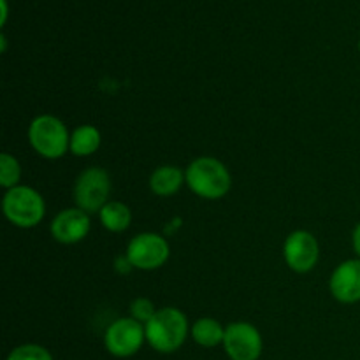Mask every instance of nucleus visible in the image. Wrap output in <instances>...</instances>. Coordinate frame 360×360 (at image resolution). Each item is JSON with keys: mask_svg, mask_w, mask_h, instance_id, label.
Masks as SVG:
<instances>
[{"mask_svg": "<svg viewBox=\"0 0 360 360\" xmlns=\"http://www.w3.org/2000/svg\"><path fill=\"white\" fill-rule=\"evenodd\" d=\"M2 211L7 220L16 227L32 229L44 218L46 204L37 190L18 185L7 190L4 195Z\"/></svg>", "mask_w": 360, "mask_h": 360, "instance_id": "7ed1b4c3", "label": "nucleus"}, {"mask_svg": "<svg viewBox=\"0 0 360 360\" xmlns=\"http://www.w3.org/2000/svg\"><path fill=\"white\" fill-rule=\"evenodd\" d=\"M146 341L160 354L179 350L188 336V320L178 308L157 309L153 319L144 326Z\"/></svg>", "mask_w": 360, "mask_h": 360, "instance_id": "f03ea898", "label": "nucleus"}, {"mask_svg": "<svg viewBox=\"0 0 360 360\" xmlns=\"http://www.w3.org/2000/svg\"><path fill=\"white\" fill-rule=\"evenodd\" d=\"M190 333H192L193 341L204 348L218 347L220 343H224L225 338V329L221 327V323L218 320L210 319V316L197 320L192 329H190Z\"/></svg>", "mask_w": 360, "mask_h": 360, "instance_id": "ddd939ff", "label": "nucleus"}, {"mask_svg": "<svg viewBox=\"0 0 360 360\" xmlns=\"http://www.w3.org/2000/svg\"><path fill=\"white\" fill-rule=\"evenodd\" d=\"M101 224L108 229L109 232H123L129 229L130 221H132V213L127 204L120 202V200H109L101 211Z\"/></svg>", "mask_w": 360, "mask_h": 360, "instance_id": "4468645a", "label": "nucleus"}, {"mask_svg": "<svg viewBox=\"0 0 360 360\" xmlns=\"http://www.w3.org/2000/svg\"><path fill=\"white\" fill-rule=\"evenodd\" d=\"M359 53H360V41H359Z\"/></svg>", "mask_w": 360, "mask_h": 360, "instance_id": "412c9836", "label": "nucleus"}, {"mask_svg": "<svg viewBox=\"0 0 360 360\" xmlns=\"http://www.w3.org/2000/svg\"><path fill=\"white\" fill-rule=\"evenodd\" d=\"M88 232H90V217L79 207L60 211L51 221V236L62 245H76L86 238Z\"/></svg>", "mask_w": 360, "mask_h": 360, "instance_id": "9d476101", "label": "nucleus"}, {"mask_svg": "<svg viewBox=\"0 0 360 360\" xmlns=\"http://www.w3.org/2000/svg\"><path fill=\"white\" fill-rule=\"evenodd\" d=\"M101 146V132L94 125H81L70 134V153L76 157L94 155Z\"/></svg>", "mask_w": 360, "mask_h": 360, "instance_id": "2eb2a0df", "label": "nucleus"}, {"mask_svg": "<svg viewBox=\"0 0 360 360\" xmlns=\"http://www.w3.org/2000/svg\"><path fill=\"white\" fill-rule=\"evenodd\" d=\"M185 181L195 195L207 200L225 197L232 185L231 172L225 164L211 157H200L193 160L185 171Z\"/></svg>", "mask_w": 360, "mask_h": 360, "instance_id": "f257e3e1", "label": "nucleus"}, {"mask_svg": "<svg viewBox=\"0 0 360 360\" xmlns=\"http://www.w3.org/2000/svg\"><path fill=\"white\" fill-rule=\"evenodd\" d=\"M262 347V336L252 323L234 322L225 327L224 348L231 360H259Z\"/></svg>", "mask_w": 360, "mask_h": 360, "instance_id": "6e6552de", "label": "nucleus"}, {"mask_svg": "<svg viewBox=\"0 0 360 360\" xmlns=\"http://www.w3.org/2000/svg\"><path fill=\"white\" fill-rule=\"evenodd\" d=\"M21 178L20 162L9 153L0 155V185L4 188H14L18 186V181Z\"/></svg>", "mask_w": 360, "mask_h": 360, "instance_id": "dca6fc26", "label": "nucleus"}, {"mask_svg": "<svg viewBox=\"0 0 360 360\" xmlns=\"http://www.w3.org/2000/svg\"><path fill=\"white\" fill-rule=\"evenodd\" d=\"M283 257L287 266L295 273H309L320 257L319 241L308 231H295L285 239Z\"/></svg>", "mask_w": 360, "mask_h": 360, "instance_id": "1a4fd4ad", "label": "nucleus"}, {"mask_svg": "<svg viewBox=\"0 0 360 360\" xmlns=\"http://www.w3.org/2000/svg\"><path fill=\"white\" fill-rule=\"evenodd\" d=\"M28 141L41 157L55 160L70 150V136L62 120L51 115H41L28 127Z\"/></svg>", "mask_w": 360, "mask_h": 360, "instance_id": "20e7f679", "label": "nucleus"}, {"mask_svg": "<svg viewBox=\"0 0 360 360\" xmlns=\"http://www.w3.org/2000/svg\"><path fill=\"white\" fill-rule=\"evenodd\" d=\"M183 181H185V174L181 169L176 165H162V167L155 169L151 174L150 188L151 192L160 197H171L181 188Z\"/></svg>", "mask_w": 360, "mask_h": 360, "instance_id": "f8f14e48", "label": "nucleus"}, {"mask_svg": "<svg viewBox=\"0 0 360 360\" xmlns=\"http://www.w3.org/2000/svg\"><path fill=\"white\" fill-rule=\"evenodd\" d=\"M169 255H171V248H169L167 239L153 232L136 236L127 246V260L136 269H158L167 262Z\"/></svg>", "mask_w": 360, "mask_h": 360, "instance_id": "423d86ee", "label": "nucleus"}, {"mask_svg": "<svg viewBox=\"0 0 360 360\" xmlns=\"http://www.w3.org/2000/svg\"><path fill=\"white\" fill-rule=\"evenodd\" d=\"M7 360H53L51 354L39 345H21L14 348Z\"/></svg>", "mask_w": 360, "mask_h": 360, "instance_id": "f3484780", "label": "nucleus"}, {"mask_svg": "<svg viewBox=\"0 0 360 360\" xmlns=\"http://www.w3.org/2000/svg\"><path fill=\"white\" fill-rule=\"evenodd\" d=\"M330 294L343 304L360 301V259L345 260L330 276Z\"/></svg>", "mask_w": 360, "mask_h": 360, "instance_id": "9b49d317", "label": "nucleus"}, {"mask_svg": "<svg viewBox=\"0 0 360 360\" xmlns=\"http://www.w3.org/2000/svg\"><path fill=\"white\" fill-rule=\"evenodd\" d=\"M6 16H7V4L6 0H2V23H6Z\"/></svg>", "mask_w": 360, "mask_h": 360, "instance_id": "aec40b11", "label": "nucleus"}, {"mask_svg": "<svg viewBox=\"0 0 360 360\" xmlns=\"http://www.w3.org/2000/svg\"><path fill=\"white\" fill-rule=\"evenodd\" d=\"M130 313H132L134 320H137V322H141L143 326H146V323L155 316L157 309H155L153 302H151L150 299L139 297L130 304Z\"/></svg>", "mask_w": 360, "mask_h": 360, "instance_id": "a211bd4d", "label": "nucleus"}, {"mask_svg": "<svg viewBox=\"0 0 360 360\" xmlns=\"http://www.w3.org/2000/svg\"><path fill=\"white\" fill-rule=\"evenodd\" d=\"M146 340L144 326L137 320L118 319L108 327L104 336L105 348L111 355L118 359H127L136 355Z\"/></svg>", "mask_w": 360, "mask_h": 360, "instance_id": "0eeeda50", "label": "nucleus"}, {"mask_svg": "<svg viewBox=\"0 0 360 360\" xmlns=\"http://www.w3.org/2000/svg\"><path fill=\"white\" fill-rule=\"evenodd\" d=\"M352 245H354L355 253H357L360 259V221L357 224V227L354 229V234H352Z\"/></svg>", "mask_w": 360, "mask_h": 360, "instance_id": "6ab92c4d", "label": "nucleus"}, {"mask_svg": "<svg viewBox=\"0 0 360 360\" xmlns=\"http://www.w3.org/2000/svg\"><path fill=\"white\" fill-rule=\"evenodd\" d=\"M111 192L109 174L101 167H90L79 174L74 185V200L77 207L86 213H98L105 204Z\"/></svg>", "mask_w": 360, "mask_h": 360, "instance_id": "39448f33", "label": "nucleus"}]
</instances>
